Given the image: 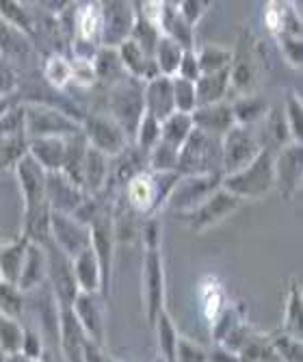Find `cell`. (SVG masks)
Here are the masks:
<instances>
[{
    "mask_svg": "<svg viewBox=\"0 0 303 362\" xmlns=\"http://www.w3.org/2000/svg\"><path fill=\"white\" fill-rule=\"evenodd\" d=\"M176 163H178V150L162 141H158V146L148 154V165L152 172H176Z\"/></svg>",
    "mask_w": 303,
    "mask_h": 362,
    "instance_id": "41",
    "label": "cell"
},
{
    "mask_svg": "<svg viewBox=\"0 0 303 362\" xmlns=\"http://www.w3.org/2000/svg\"><path fill=\"white\" fill-rule=\"evenodd\" d=\"M72 313L76 321L81 323L83 332L89 341L105 347L107 339V310H105V298L102 293H78L72 302Z\"/></svg>",
    "mask_w": 303,
    "mask_h": 362,
    "instance_id": "10",
    "label": "cell"
},
{
    "mask_svg": "<svg viewBox=\"0 0 303 362\" xmlns=\"http://www.w3.org/2000/svg\"><path fill=\"white\" fill-rule=\"evenodd\" d=\"M22 306H24L22 291L16 284H7L0 280V313L11 319H18L22 315Z\"/></svg>",
    "mask_w": 303,
    "mask_h": 362,
    "instance_id": "42",
    "label": "cell"
},
{
    "mask_svg": "<svg viewBox=\"0 0 303 362\" xmlns=\"http://www.w3.org/2000/svg\"><path fill=\"white\" fill-rule=\"evenodd\" d=\"M22 337H24V330L20 327L18 319H11L0 313V351L5 356L18 354L22 347Z\"/></svg>",
    "mask_w": 303,
    "mask_h": 362,
    "instance_id": "35",
    "label": "cell"
},
{
    "mask_svg": "<svg viewBox=\"0 0 303 362\" xmlns=\"http://www.w3.org/2000/svg\"><path fill=\"white\" fill-rule=\"evenodd\" d=\"M172 85H174V105H176V111L191 115L197 109L193 83H189V81H184L180 76H174L172 78Z\"/></svg>",
    "mask_w": 303,
    "mask_h": 362,
    "instance_id": "44",
    "label": "cell"
},
{
    "mask_svg": "<svg viewBox=\"0 0 303 362\" xmlns=\"http://www.w3.org/2000/svg\"><path fill=\"white\" fill-rule=\"evenodd\" d=\"M0 50L7 52V54L24 57L30 50V44H28L24 33H20L18 28H13L5 20H0Z\"/></svg>",
    "mask_w": 303,
    "mask_h": 362,
    "instance_id": "36",
    "label": "cell"
},
{
    "mask_svg": "<svg viewBox=\"0 0 303 362\" xmlns=\"http://www.w3.org/2000/svg\"><path fill=\"white\" fill-rule=\"evenodd\" d=\"M180 78L189 81V83H195L201 74H199V65H197V57H195V50H184L182 54V61H180V68H178V74Z\"/></svg>",
    "mask_w": 303,
    "mask_h": 362,
    "instance_id": "48",
    "label": "cell"
},
{
    "mask_svg": "<svg viewBox=\"0 0 303 362\" xmlns=\"http://www.w3.org/2000/svg\"><path fill=\"white\" fill-rule=\"evenodd\" d=\"M193 126L201 133H206L210 137L223 139V135L234 124V115H232V107L227 103H217L210 107H199L191 113Z\"/></svg>",
    "mask_w": 303,
    "mask_h": 362,
    "instance_id": "18",
    "label": "cell"
},
{
    "mask_svg": "<svg viewBox=\"0 0 303 362\" xmlns=\"http://www.w3.org/2000/svg\"><path fill=\"white\" fill-rule=\"evenodd\" d=\"M46 202L52 213L74 215V211L85 202V191L61 172H46Z\"/></svg>",
    "mask_w": 303,
    "mask_h": 362,
    "instance_id": "16",
    "label": "cell"
},
{
    "mask_svg": "<svg viewBox=\"0 0 303 362\" xmlns=\"http://www.w3.org/2000/svg\"><path fill=\"white\" fill-rule=\"evenodd\" d=\"M44 280H46V250H44V245L28 243L16 286L24 293V291L40 286Z\"/></svg>",
    "mask_w": 303,
    "mask_h": 362,
    "instance_id": "22",
    "label": "cell"
},
{
    "mask_svg": "<svg viewBox=\"0 0 303 362\" xmlns=\"http://www.w3.org/2000/svg\"><path fill=\"white\" fill-rule=\"evenodd\" d=\"M100 24H102V11H100L97 3H87L85 7H81L76 26H78V35H81L83 42H91L93 44L97 40Z\"/></svg>",
    "mask_w": 303,
    "mask_h": 362,
    "instance_id": "34",
    "label": "cell"
},
{
    "mask_svg": "<svg viewBox=\"0 0 303 362\" xmlns=\"http://www.w3.org/2000/svg\"><path fill=\"white\" fill-rule=\"evenodd\" d=\"M143 89L145 83L139 78L126 76L117 85H113L109 95V115L117 122V126L124 130V135L130 141H134L139 124L145 115V103H143Z\"/></svg>",
    "mask_w": 303,
    "mask_h": 362,
    "instance_id": "3",
    "label": "cell"
},
{
    "mask_svg": "<svg viewBox=\"0 0 303 362\" xmlns=\"http://www.w3.org/2000/svg\"><path fill=\"white\" fill-rule=\"evenodd\" d=\"M0 362H5V354L3 351H0Z\"/></svg>",
    "mask_w": 303,
    "mask_h": 362,
    "instance_id": "55",
    "label": "cell"
},
{
    "mask_svg": "<svg viewBox=\"0 0 303 362\" xmlns=\"http://www.w3.org/2000/svg\"><path fill=\"white\" fill-rule=\"evenodd\" d=\"M72 269H74V278H76L81 293L102 291V274H100L97 258L91 247L85 250L83 254H78L76 258H72Z\"/></svg>",
    "mask_w": 303,
    "mask_h": 362,
    "instance_id": "24",
    "label": "cell"
},
{
    "mask_svg": "<svg viewBox=\"0 0 303 362\" xmlns=\"http://www.w3.org/2000/svg\"><path fill=\"white\" fill-rule=\"evenodd\" d=\"M143 103H145V113L152 115L158 122H165L170 115L176 113L174 105V85L170 76H158L150 83H145L143 89Z\"/></svg>",
    "mask_w": 303,
    "mask_h": 362,
    "instance_id": "17",
    "label": "cell"
},
{
    "mask_svg": "<svg viewBox=\"0 0 303 362\" xmlns=\"http://www.w3.org/2000/svg\"><path fill=\"white\" fill-rule=\"evenodd\" d=\"M182 54L184 50L170 37H162L158 40L156 44V50H154V61L160 70V76H170L174 78L178 74V68H180V61H182Z\"/></svg>",
    "mask_w": 303,
    "mask_h": 362,
    "instance_id": "29",
    "label": "cell"
},
{
    "mask_svg": "<svg viewBox=\"0 0 303 362\" xmlns=\"http://www.w3.org/2000/svg\"><path fill=\"white\" fill-rule=\"evenodd\" d=\"M134 139H137L134 144H137V148L141 152L150 154L158 146V141H160V122L145 113L143 119H141V124H139L137 135H134Z\"/></svg>",
    "mask_w": 303,
    "mask_h": 362,
    "instance_id": "37",
    "label": "cell"
},
{
    "mask_svg": "<svg viewBox=\"0 0 303 362\" xmlns=\"http://www.w3.org/2000/svg\"><path fill=\"white\" fill-rule=\"evenodd\" d=\"M195 105L199 107H210L217 103H223L225 91L230 87V68L215 72V74H201L195 83Z\"/></svg>",
    "mask_w": 303,
    "mask_h": 362,
    "instance_id": "23",
    "label": "cell"
},
{
    "mask_svg": "<svg viewBox=\"0 0 303 362\" xmlns=\"http://www.w3.org/2000/svg\"><path fill=\"white\" fill-rule=\"evenodd\" d=\"M46 78L52 87L61 89L72 81V65L70 59H65L61 54H54L46 61Z\"/></svg>",
    "mask_w": 303,
    "mask_h": 362,
    "instance_id": "40",
    "label": "cell"
},
{
    "mask_svg": "<svg viewBox=\"0 0 303 362\" xmlns=\"http://www.w3.org/2000/svg\"><path fill=\"white\" fill-rule=\"evenodd\" d=\"M262 152L256 133L247 126H232L221 139V174H237Z\"/></svg>",
    "mask_w": 303,
    "mask_h": 362,
    "instance_id": "6",
    "label": "cell"
},
{
    "mask_svg": "<svg viewBox=\"0 0 303 362\" xmlns=\"http://www.w3.org/2000/svg\"><path fill=\"white\" fill-rule=\"evenodd\" d=\"M193 130V119L189 113H174L165 122H160V141L172 146L174 150H180V146L186 141V137Z\"/></svg>",
    "mask_w": 303,
    "mask_h": 362,
    "instance_id": "28",
    "label": "cell"
},
{
    "mask_svg": "<svg viewBox=\"0 0 303 362\" xmlns=\"http://www.w3.org/2000/svg\"><path fill=\"white\" fill-rule=\"evenodd\" d=\"M91 68H93L95 81L105 83V85H117L119 81H124L128 76L115 48H97V52L91 61Z\"/></svg>",
    "mask_w": 303,
    "mask_h": 362,
    "instance_id": "25",
    "label": "cell"
},
{
    "mask_svg": "<svg viewBox=\"0 0 303 362\" xmlns=\"http://www.w3.org/2000/svg\"><path fill=\"white\" fill-rule=\"evenodd\" d=\"M67 137H40L28 139V156L35 158L44 172H61Z\"/></svg>",
    "mask_w": 303,
    "mask_h": 362,
    "instance_id": "20",
    "label": "cell"
},
{
    "mask_svg": "<svg viewBox=\"0 0 303 362\" xmlns=\"http://www.w3.org/2000/svg\"><path fill=\"white\" fill-rule=\"evenodd\" d=\"M273 174H275V189L282 193L284 200L297 193L301 187L303 176V148L301 144H288L273 156Z\"/></svg>",
    "mask_w": 303,
    "mask_h": 362,
    "instance_id": "15",
    "label": "cell"
},
{
    "mask_svg": "<svg viewBox=\"0 0 303 362\" xmlns=\"http://www.w3.org/2000/svg\"><path fill=\"white\" fill-rule=\"evenodd\" d=\"M301 98L297 93L286 95V111H284V122L288 128V135L292 144H301Z\"/></svg>",
    "mask_w": 303,
    "mask_h": 362,
    "instance_id": "43",
    "label": "cell"
},
{
    "mask_svg": "<svg viewBox=\"0 0 303 362\" xmlns=\"http://www.w3.org/2000/svg\"><path fill=\"white\" fill-rule=\"evenodd\" d=\"M83 362H107L105 349L87 339L83 345Z\"/></svg>",
    "mask_w": 303,
    "mask_h": 362,
    "instance_id": "52",
    "label": "cell"
},
{
    "mask_svg": "<svg viewBox=\"0 0 303 362\" xmlns=\"http://www.w3.org/2000/svg\"><path fill=\"white\" fill-rule=\"evenodd\" d=\"M46 250V278L50 282L52 288V298L57 308H70L72 302L76 300L78 284L74 278V269H72V260L67 258L50 239L44 243Z\"/></svg>",
    "mask_w": 303,
    "mask_h": 362,
    "instance_id": "5",
    "label": "cell"
},
{
    "mask_svg": "<svg viewBox=\"0 0 303 362\" xmlns=\"http://www.w3.org/2000/svg\"><path fill=\"white\" fill-rule=\"evenodd\" d=\"M81 130H83L89 148L102 152L105 156H117L128 146L124 130L117 126V122L109 113L85 115Z\"/></svg>",
    "mask_w": 303,
    "mask_h": 362,
    "instance_id": "7",
    "label": "cell"
},
{
    "mask_svg": "<svg viewBox=\"0 0 303 362\" xmlns=\"http://www.w3.org/2000/svg\"><path fill=\"white\" fill-rule=\"evenodd\" d=\"M221 187L237 195L239 200H258L275 189L273 174V150L262 148V152L237 174L223 176Z\"/></svg>",
    "mask_w": 303,
    "mask_h": 362,
    "instance_id": "2",
    "label": "cell"
},
{
    "mask_svg": "<svg viewBox=\"0 0 303 362\" xmlns=\"http://www.w3.org/2000/svg\"><path fill=\"white\" fill-rule=\"evenodd\" d=\"M89 235H91V250L97 258L100 274H102V298L109 293V278H111V260H113V245H115V226L109 215L102 211L89 223Z\"/></svg>",
    "mask_w": 303,
    "mask_h": 362,
    "instance_id": "14",
    "label": "cell"
},
{
    "mask_svg": "<svg viewBox=\"0 0 303 362\" xmlns=\"http://www.w3.org/2000/svg\"><path fill=\"white\" fill-rule=\"evenodd\" d=\"M176 362H208V354L204 347L195 345L193 341L180 339L176 349Z\"/></svg>",
    "mask_w": 303,
    "mask_h": 362,
    "instance_id": "46",
    "label": "cell"
},
{
    "mask_svg": "<svg viewBox=\"0 0 303 362\" xmlns=\"http://www.w3.org/2000/svg\"><path fill=\"white\" fill-rule=\"evenodd\" d=\"M28 154V137L22 133L0 137V165L3 168H16L18 163Z\"/></svg>",
    "mask_w": 303,
    "mask_h": 362,
    "instance_id": "33",
    "label": "cell"
},
{
    "mask_svg": "<svg viewBox=\"0 0 303 362\" xmlns=\"http://www.w3.org/2000/svg\"><path fill=\"white\" fill-rule=\"evenodd\" d=\"M208 5H210V3H201V0H184V3H180L176 9H178V13L182 16V20L193 28V26L199 22V18L206 13Z\"/></svg>",
    "mask_w": 303,
    "mask_h": 362,
    "instance_id": "47",
    "label": "cell"
},
{
    "mask_svg": "<svg viewBox=\"0 0 303 362\" xmlns=\"http://www.w3.org/2000/svg\"><path fill=\"white\" fill-rule=\"evenodd\" d=\"M156 332H158V347H160V356L165 362H176V349H178V332H176V325L172 321V317L167 315L165 310L158 315L156 323Z\"/></svg>",
    "mask_w": 303,
    "mask_h": 362,
    "instance_id": "31",
    "label": "cell"
},
{
    "mask_svg": "<svg viewBox=\"0 0 303 362\" xmlns=\"http://www.w3.org/2000/svg\"><path fill=\"white\" fill-rule=\"evenodd\" d=\"M42 339L37 334H32L28 330H24V337H22V347H20V354H24L26 358L30 360H42Z\"/></svg>",
    "mask_w": 303,
    "mask_h": 362,
    "instance_id": "49",
    "label": "cell"
},
{
    "mask_svg": "<svg viewBox=\"0 0 303 362\" xmlns=\"http://www.w3.org/2000/svg\"><path fill=\"white\" fill-rule=\"evenodd\" d=\"M208 360L210 362H239V354H232L221 347V349L213 351V356H208Z\"/></svg>",
    "mask_w": 303,
    "mask_h": 362,
    "instance_id": "54",
    "label": "cell"
},
{
    "mask_svg": "<svg viewBox=\"0 0 303 362\" xmlns=\"http://www.w3.org/2000/svg\"><path fill=\"white\" fill-rule=\"evenodd\" d=\"M107 176H109V156L93 148H87L85 163H83V191H87L89 195L97 193L105 187Z\"/></svg>",
    "mask_w": 303,
    "mask_h": 362,
    "instance_id": "26",
    "label": "cell"
},
{
    "mask_svg": "<svg viewBox=\"0 0 303 362\" xmlns=\"http://www.w3.org/2000/svg\"><path fill=\"white\" fill-rule=\"evenodd\" d=\"M145 241H148V250H158V221L152 219L145 223Z\"/></svg>",
    "mask_w": 303,
    "mask_h": 362,
    "instance_id": "53",
    "label": "cell"
},
{
    "mask_svg": "<svg viewBox=\"0 0 303 362\" xmlns=\"http://www.w3.org/2000/svg\"><path fill=\"white\" fill-rule=\"evenodd\" d=\"M223 176L213 174V176H180L178 182L174 185L170 197H167V206L178 211V213H193L206 197L221 187Z\"/></svg>",
    "mask_w": 303,
    "mask_h": 362,
    "instance_id": "8",
    "label": "cell"
},
{
    "mask_svg": "<svg viewBox=\"0 0 303 362\" xmlns=\"http://www.w3.org/2000/svg\"><path fill=\"white\" fill-rule=\"evenodd\" d=\"M126 195H128L130 206L134 211H139V213H154L158 209V195H156L154 176L148 174V172H141L132 180L126 182Z\"/></svg>",
    "mask_w": 303,
    "mask_h": 362,
    "instance_id": "21",
    "label": "cell"
},
{
    "mask_svg": "<svg viewBox=\"0 0 303 362\" xmlns=\"http://www.w3.org/2000/svg\"><path fill=\"white\" fill-rule=\"evenodd\" d=\"M24 133L28 139L40 137H72L81 133V124L65 111L48 105L24 107Z\"/></svg>",
    "mask_w": 303,
    "mask_h": 362,
    "instance_id": "4",
    "label": "cell"
},
{
    "mask_svg": "<svg viewBox=\"0 0 303 362\" xmlns=\"http://www.w3.org/2000/svg\"><path fill=\"white\" fill-rule=\"evenodd\" d=\"M50 241L72 260L91 247L89 226H83L72 215L52 213L50 215Z\"/></svg>",
    "mask_w": 303,
    "mask_h": 362,
    "instance_id": "11",
    "label": "cell"
},
{
    "mask_svg": "<svg viewBox=\"0 0 303 362\" xmlns=\"http://www.w3.org/2000/svg\"><path fill=\"white\" fill-rule=\"evenodd\" d=\"M0 20H5L13 28L24 33V35H28V33L32 30V24H30L26 9L20 3H11V0H0Z\"/></svg>",
    "mask_w": 303,
    "mask_h": 362,
    "instance_id": "39",
    "label": "cell"
},
{
    "mask_svg": "<svg viewBox=\"0 0 303 362\" xmlns=\"http://www.w3.org/2000/svg\"><path fill=\"white\" fill-rule=\"evenodd\" d=\"M59 337L63 356L67 362H83V345L87 341L81 323L76 321L72 308H61L59 310Z\"/></svg>",
    "mask_w": 303,
    "mask_h": 362,
    "instance_id": "19",
    "label": "cell"
},
{
    "mask_svg": "<svg viewBox=\"0 0 303 362\" xmlns=\"http://www.w3.org/2000/svg\"><path fill=\"white\" fill-rule=\"evenodd\" d=\"M16 89V72L9 68L5 61H0V103Z\"/></svg>",
    "mask_w": 303,
    "mask_h": 362,
    "instance_id": "51",
    "label": "cell"
},
{
    "mask_svg": "<svg viewBox=\"0 0 303 362\" xmlns=\"http://www.w3.org/2000/svg\"><path fill=\"white\" fill-rule=\"evenodd\" d=\"M100 11H102V24H100L97 42L102 44V48L117 50L124 42L130 40L137 13L128 3H102Z\"/></svg>",
    "mask_w": 303,
    "mask_h": 362,
    "instance_id": "9",
    "label": "cell"
},
{
    "mask_svg": "<svg viewBox=\"0 0 303 362\" xmlns=\"http://www.w3.org/2000/svg\"><path fill=\"white\" fill-rule=\"evenodd\" d=\"M230 107H232L234 124L247 126V128H251L254 122H260V117L266 113V103L256 93H247V95L239 98V100Z\"/></svg>",
    "mask_w": 303,
    "mask_h": 362,
    "instance_id": "30",
    "label": "cell"
},
{
    "mask_svg": "<svg viewBox=\"0 0 303 362\" xmlns=\"http://www.w3.org/2000/svg\"><path fill=\"white\" fill-rule=\"evenodd\" d=\"M241 204L243 200H239L237 195H232L230 191L219 187L193 213H189V226L193 233H204V230L227 219L234 211L241 209Z\"/></svg>",
    "mask_w": 303,
    "mask_h": 362,
    "instance_id": "12",
    "label": "cell"
},
{
    "mask_svg": "<svg viewBox=\"0 0 303 362\" xmlns=\"http://www.w3.org/2000/svg\"><path fill=\"white\" fill-rule=\"evenodd\" d=\"M143 304L148 323L154 327L158 315L165 310V274H162V258L158 250L145 252L143 265Z\"/></svg>",
    "mask_w": 303,
    "mask_h": 362,
    "instance_id": "13",
    "label": "cell"
},
{
    "mask_svg": "<svg viewBox=\"0 0 303 362\" xmlns=\"http://www.w3.org/2000/svg\"><path fill=\"white\" fill-rule=\"evenodd\" d=\"M273 351L284 360V362H303V351H301V339L295 337H278L273 341Z\"/></svg>",
    "mask_w": 303,
    "mask_h": 362,
    "instance_id": "45",
    "label": "cell"
},
{
    "mask_svg": "<svg viewBox=\"0 0 303 362\" xmlns=\"http://www.w3.org/2000/svg\"><path fill=\"white\" fill-rule=\"evenodd\" d=\"M197 57V65H199V74H215V72H221V70H227L232 61H234V54L225 48H219V46H204L199 52H195Z\"/></svg>",
    "mask_w": 303,
    "mask_h": 362,
    "instance_id": "32",
    "label": "cell"
},
{
    "mask_svg": "<svg viewBox=\"0 0 303 362\" xmlns=\"http://www.w3.org/2000/svg\"><path fill=\"white\" fill-rule=\"evenodd\" d=\"M280 48L284 50L286 59L299 68V65H301V57H303L301 40L299 37H280Z\"/></svg>",
    "mask_w": 303,
    "mask_h": 362,
    "instance_id": "50",
    "label": "cell"
},
{
    "mask_svg": "<svg viewBox=\"0 0 303 362\" xmlns=\"http://www.w3.org/2000/svg\"><path fill=\"white\" fill-rule=\"evenodd\" d=\"M176 174L180 176L221 174V139L201 133V130L193 126L191 135L178 150Z\"/></svg>",
    "mask_w": 303,
    "mask_h": 362,
    "instance_id": "1",
    "label": "cell"
},
{
    "mask_svg": "<svg viewBox=\"0 0 303 362\" xmlns=\"http://www.w3.org/2000/svg\"><path fill=\"white\" fill-rule=\"evenodd\" d=\"M284 330L288 337L301 339V288L295 282L292 291L286 302V319H284Z\"/></svg>",
    "mask_w": 303,
    "mask_h": 362,
    "instance_id": "38",
    "label": "cell"
},
{
    "mask_svg": "<svg viewBox=\"0 0 303 362\" xmlns=\"http://www.w3.org/2000/svg\"><path fill=\"white\" fill-rule=\"evenodd\" d=\"M30 241H26L24 237L11 245L0 247V280L7 284H18L20 278V269L24 262V254H26V245Z\"/></svg>",
    "mask_w": 303,
    "mask_h": 362,
    "instance_id": "27",
    "label": "cell"
}]
</instances>
